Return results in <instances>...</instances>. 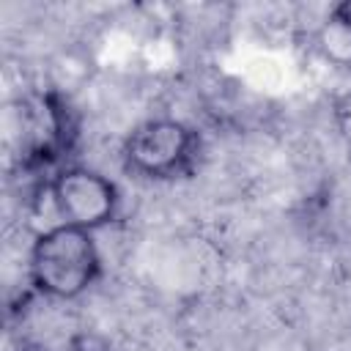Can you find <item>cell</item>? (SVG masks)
<instances>
[{
	"mask_svg": "<svg viewBox=\"0 0 351 351\" xmlns=\"http://www.w3.org/2000/svg\"><path fill=\"white\" fill-rule=\"evenodd\" d=\"M195 132L176 118H151L140 123L123 143L126 167L145 178H173L184 173L195 156Z\"/></svg>",
	"mask_w": 351,
	"mask_h": 351,
	"instance_id": "obj_2",
	"label": "cell"
},
{
	"mask_svg": "<svg viewBox=\"0 0 351 351\" xmlns=\"http://www.w3.org/2000/svg\"><path fill=\"white\" fill-rule=\"evenodd\" d=\"M318 47L332 63L351 66V0L335 5L329 16L321 22Z\"/></svg>",
	"mask_w": 351,
	"mask_h": 351,
	"instance_id": "obj_4",
	"label": "cell"
},
{
	"mask_svg": "<svg viewBox=\"0 0 351 351\" xmlns=\"http://www.w3.org/2000/svg\"><path fill=\"white\" fill-rule=\"evenodd\" d=\"M49 200L66 225L96 230L118 211V189L110 178L88 167H63L49 181Z\"/></svg>",
	"mask_w": 351,
	"mask_h": 351,
	"instance_id": "obj_3",
	"label": "cell"
},
{
	"mask_svg": "<svg viewBox=\"0 0 351 351\" xmlns=\"http://www.w3.org/2000/svg\"><path fill=\"white\" fill-rule=\"evenodd\" d=\"M335 118H337V129H340V137H343V145L346 151L351 154V90L337 101V110H335Z\"/></svg>",
	"mask_w": 351,
	"mask_h": 351,
	"instance_id": "obj_6",
	"label": "cell"
},
{
	"mask_svg": "<svg viewBox=\"0 0 351 351\" xmlns=\"http://www.w3.org/2000/svg\"><path fill=\"white\" fill-rule=\"evenodd\" d=\"M27 271L38 293L49 299H77L101 271L93 233L66 222L47 228L30 247Z\"/></svg>",
	"mask_w": 351,
	"mask_h": 351,
	"instance_id": "obj_1",
	"label": "cell"
},
{
	"mask_svg": "<svg viewBox=\"0 0 351 351\" xmlns=\"http://www.w3.org/2000/svg\"><path fill=\"white\" fill-rule=\"evenodd\" d=\"M66 351H110V343L96 332H77L69 337Z\"/></svg>",
	"mask_w": 351,
	"mask_h": 351,
	"instance_id": "obj_5",
	"label": "cell"
}]
</instances>
